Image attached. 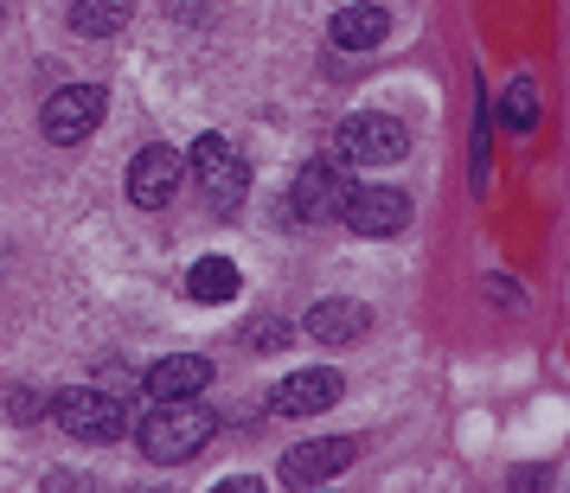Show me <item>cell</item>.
Returning a JSON list of instances; mask_svg holds the SVG:
<instances>
[{
	"label": "cell",
	"mask_w": 570,
	"mask_h": 493,
	"mask_svg": "<svg viewBox=\"0 0 570 493\" xmlns=\"http://www.w3.org/2000/svg\"><path fill=\"white\" fill-rule=\"evenodd\" d=\"M212 430H218V416H212L206 404H193V397H167V404L148 411V423H141L135 436H141V455H148V462L174 467V462H193V455L212 442Z\"/></svg>",
	"instance_id": "cell-1"
},
{
	"label": "cell",
	"mask_w": 570,
	"mask_h": 493,
	"mask_svg": "<svg viewBox=\"0 0 570 493\" xmlns=\"http://www.w3.org/2000/svg\"><path fill=\"white\" fill-rule=\"evenodd\" d=\"M186 167H193V180H199V193H206L212 211H237L244 206V193H250V167H244V155H237L225 135H199L193 155H186Z\"/></svg>",
	"instance_id": "cell-2"
},
{
	"label": "cell",
	"mask_w": 570,
	"mask_h": 493,
	"mask_svg": "<svg viewBox=\"0 0 570 493\" xmlns=\"http://www.w3.org/2000/svg\"><path fill=\"white\" fill-rule=\"evenodd\" d=\"M340 160H360V167H391V160H404V148H411V135H404V122H391V116H346L340 122Z\"/></svg>",
	"instance_id": "cell-3"
},
{
	"label": "cell",
	"mask_w": 570,
	"mask_h": 493,
	"mask_svg": "<svg viewBox=\"0 0 570 493\" xmlns=\"http://www.w3.org/2000/svg\"><path fill=\"white\" fill-rule=\"evenodd\" d=\"M97 122H104V90H97V83L52 90V97H46V109H39V129H46V141H58V148L83 141Z\"/></svg>",
	"instance_id": "cell-4"
},
{
	"label": "cell",
	"mask_w": 570,
	"mask_h": 493,
	"mask_svg": "<svg viewBox=\"0 0 570 493\" xmlns=\"http://www.w3.org/2000/svg\"><path fill=\"white\" fill-rule=\"evenodd\" d=\"M58 430H71L78 442H116L122 430H129V416H122V404L109 397V391H65L58 397Z\"/></svg>",
	"instance_id": "cell-5"
},
{
	"label": "cell",
	"mask_w": 570,
	"mask_h": 493,
	"mask_svg": "<svg viewBox=\"0 0 570 493\" xmlns=\"http://www.w3.org/2000/svg\"><path fill=\"white\" fill-rule=\"evenodd\" d=\"M340 218L360 237H397L411 225V199H404L397 186H353L346 206H340Z\"/></svg>",
	"instance_id": "cell-6"
},
{
	"label": "cell",
	"mask_w": 570,
	"mask_h": 493,
	"mask_svg": "<svg viewBox=\"0 0 570 493\" xmlns=\"http://www.w3.org/2000/svg\"><path fill=\"white\" fill-rule=\"evenodd\" d=\"M186 180V155H174V148H141V155L129 160V199L141 211H160V206H174V193H180Z\"/></svg>",
	"instance_id": "cell-7"
},
{
	"label": "cell",
	"mask_w": 570,
	"mask_h": 493,
	"mask_svg": "<svg viewBox=\"0 0 570 493\" xmlns=\"http://www.w3.org/2000/svg\"><path fill=\"white\" fill-rule=\"evenodd\" d=\"M346 193H353V186H346V174H340V160H327V155H321V160H308V167L295 174L288 211H295L302 225H321L327 211H340V206H346Z\"/></svg>",
	"instance_id": "cell-8"
},
{
	"label": "cell",
	"mask_w": 570,
	"mask_h": 493,
	"mask_svg": "<svg viewBox=\"0 0 570 493\" xmlns=\"http://www.w3.org/2000/svg\"><path fill=\"white\" fill-rule=\"evenodd\" d=\"M340 372L334 365H302V372H288L283 385H276V416H321L327 404H340Z\"/></svg>",
	"instance_id": "cell-9"
},
{
	"label": "cell",
	"mask_w": 570,
	"mask_h": 493,
	"mask_svg": "<svg viewBox=\"0 0 570 493\" xmlns=\"http://www.w3.org/2000/svg\"><path fill=\"white\" fill-rule=\"evenodd\" d=\"M346 462H353V442L346 436H314L283 455V487H327Z\"/></svg>",
	"instance_id": "cell-10"
},
{
	"label": "cell",
	"mask_w": 570,
	"mask_h": 493,
	"mask_svg": "<svg viewBox=\"0 0 570 493\" xmlns=\"http://www.w3.org/2000/svg\"><path fill=\"white\" fill-rule=\"evenodd\" d=\"M141 385H148V397H155V404H167V397H199V391L212 385V359H199V353H174V359H155Z\"/></svg>",
	"instance_id": "cell-11"
},
{
	"label": "cell",
	"mask_w": 570,
	"mask_h": 493,
	"mask_svg": "<svg viewBox=\"0 0 570 493\" xmlns=\"http://www.w3.org/2000/svg\"><path fill=\"white\" fill-rule=\"evenodd\" d=\"M391 32V13L379 0H360V7H340L334 20H327V39H334L340 52H372V46H385Z\"/></svg>",
	"instance_id": "cell-12"
},
{
	"label": "cell",
	"mask_w": 570,
	"mask_h": 493,
	"mask_svg": "<svg viewBox=\"0 0 570 493\" xmlns=\"http://www.w3.org/2000/svg\"><path fill=\"white\" fill-rule=\"evenodd\" d=\"M321 346H353V339H365V327H372V308L365 302H314L308 308V321H302Z\"/></svg>",
	"instance_id": "cell-13"
},
{
	"label": "cell",
	"mask_w": 570,
	"mask_h": 493,
	"mask_svg": "<svg viewBox=\"0 0 570 493\" xmlns=\"http://www.w3.org/2000/svg\"><path fill=\"white\" fill-rule=\"evenodd\" d=\"M237 288H244V276H237L232 257H199L193 276H186V295H193L199 308H225V302H237Z\"/></svg>",
	"instance_id": "cell-14"
},
{
	"label": "cell",
	"mask_w": 570,
	"mask_h": 493,
	"mask_svg": "<svg viewBox=\"0 0 570 493\" xmlns=\"http://www.w3.org/2000/svg\"><path fill=\"white\" fill-rule=\"evenodd\" d=\"M71 27L83 39H109L129 27V0H71Z\"/></svg>",
	"instance_id": "cell-15"
},
{
	"label": "cell",
	"mask_w": 570,
	"mask_h": 493,
	"mask_svg": "<svg viewBox=\"0 0 570 493\" xmlns=\"http://www.w3.org/2000/svg\"><path fill=\"white\" fill-rule=\"evenodd\" d=\"M500 129H513V135L539 129V83H532V78L507 83V97H500Z\"/></svg>",
	"instance_id": "cell-16"
},
{
	"label": "cell",
	"mask_w": 570,
	"mask_h": 493,
	"mask_svg": "<svg viewBox=\"0 0 570 493\" xmlns=\"http://www.w3.org/2000/svg\"><path fill=\"white\" fill-rule=\"evenodd\" d=\"M468 180H474V193H488V167H493V122H488V109H481V122H474V148H468Z\"/></svg>",
	"instance_id": "cell-17"
},
{
	"label": "cell",
	"mask_w": 570,
	"mask_h": 493,
	"mask_svg": "<svg viewBox=\"0 0 570 493\" xmlns=\"http://www.w3.org/2000/svg\"><path fill=\"white\" fill-rule=\"evenodd\" d=\"M244 346H250V353H283L288 346V321H250Z\"/></svg>",
	"instance_id": "cell-18"
},
{
	"label": "cell",
	"mask_w": 570,
	"mask_h": 493,
	"mask_svg": "<svg viewBox=\"0 0 570 493\" xmlns=\"http://www.w3.org/2000/svg\"><path fill=\"white\" fill-rule=\"evenodd\" d=\"M7 411H13V416H39V397H32V391H13V397H7Z\"/></svg>",
	"instance_id": "cell-19"
},
{
	"label": "cell",
	"mask_w": 570,
	"mask_h": 493,
	"mask_svg": "<svg viewBox=\"0 0 570 493\" xmlns=\"http://www.w3.org/2000/svg\"><path fill=\"white\" fill-rule=\"evenodd\" d=\"M225 493H263L257 474H237V481H225Z\"/></svg>",
	"instance_id": "cell-20"
}]
</instances>
